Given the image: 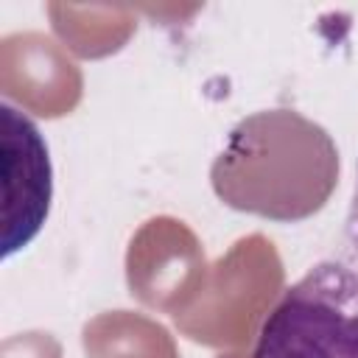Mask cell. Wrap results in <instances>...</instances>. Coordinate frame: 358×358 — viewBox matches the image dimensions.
Wrapping results in <instances>:
<instances>
[{
  "mask_svg": "<svg viewBox=\"0 0 358 358\" xmlns=\"http://www.w3.org/2000/svg\"><path fill=\"white\" fill-rule=\"evenodd\" d=\"M252 358H358V271L308 268L263 316Z\"/></svg>",
  "mask_w": 358,
  "mask_h": 358,
  "instance_id": "6da1fadb",
  "label": "cell"
},
{
  "mask_svg": "<svg viewBox=\"0 0 358 358\" xmlns=\"http://www.w3.org/2000/svg\"><path fill=\"white\" fill-rule=\"evenodd\" d=\"M3 151V257L25 249L50 213L53 168L39 126L11 103H0Z\"/></svg>",
  "mask_w": 358,
  "mask_h": 358,
  "instance_id": "7a4b0ae2",
  "label": "cell"
},
{
  "mask_svg": "<svg viewBox=\"0 0 358 358\" xmlns=\"http://www.w3.org/2000/svg\"><path fill=\"white\" fill-rule=\"evenodd\" d=\"M347 243H350L352 255L358 257V168H355V187H352L350 213H347Z\"/></svg>",
  "mask_w": 358,
  "mask_h": 358,
  "instance_id": "3957f363",
  "label": "cell"
}]
</instances>
